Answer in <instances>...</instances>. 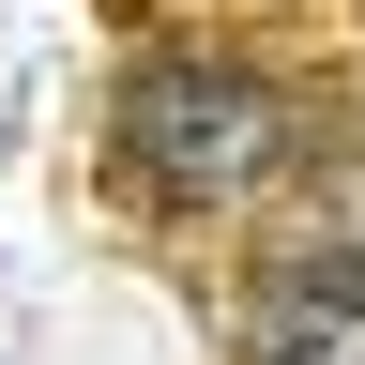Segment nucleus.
Wrapping results in <instances>:
<instances>
[{
	"label": "nucleus",
	"mask_w": 365,
	"mask_h": 365,
	"mask_svg": "<svg viewBox=\"0 0 365 365\" xmlns=\"http://www.w3.org/2000/svg\"><path fill=\"white\" fill-rule=\"evenodd\" d=\"M137 168L168 182V198H244V182L274 168V91L259 76H213V61H168V76H137Z\"/></svg>",
	"instance_id": "f257e3e1"
},
{
	"label": "nucleus",
	"mask_w": 365,
	"mask_h": 365,
	"mask_svg": "<svg viewBox=\"0 0 365 365\" xmlns=\"http://www.w3.org/2000/svg\"><path fill=\"white\" fill-rule=\"evenodd\" d=\"M244 365H365V274H289V289H259Z\"/></svg>",
	"instance_id": "f03ea898"
}]
</instances>
